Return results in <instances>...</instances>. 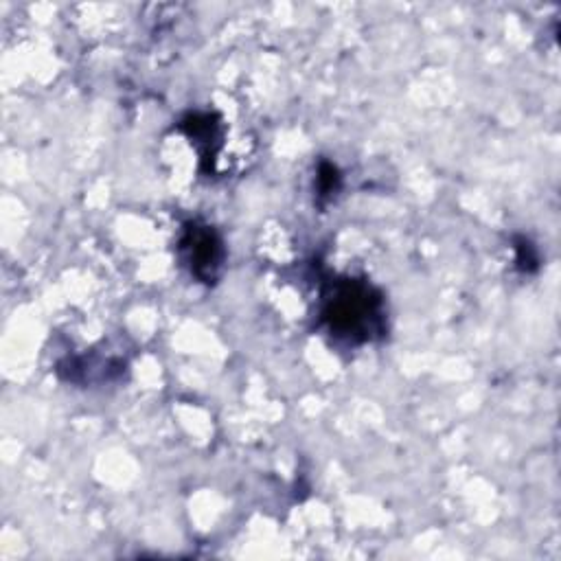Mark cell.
Wrapping results in <instances>:
<instances>
[{
    "instance_id": "obj_3",
    "label": "cell",
    "mask_w": 561,
    "mask_h": 561,
    "mask_svg": "<svg viewBox=\"0 0 561 561\" xmlns=\"http://www.w3.org/2000/svg\"><path fill=\"white\" fill-rule=\"evenodd\" d=\"M340 189V174L336 165L331 163H323L318 169V193L323 198L331 196V193H336Z\"/></svg>"
},
{
    "instance_id": "obj_2",
    "label": "cell",
    "mask_w": 561,
    "mask_h": 561,
    "mask_svg": "<svg viewBox=\"0 0 561 561\" xmlns=\"http://www.w3.org/2000/svg\"><path fill=\"white\" fill-rule=\"evenodd\" d=\"M180 253L198 281L211 285L220 279L224 266V242L209 224L189 222L180 237Z\"/></svg>"
},
{
    "instance_id": "obj_1",
    "label": "cell",
    "mask_w": 561,
    "mask_h": 561,
    "mask_svg": "<svg viewBox=\"0 0 561 561\" xmlns=\"http://www.w3.org/2000/svg\"><path fill=\"white\" fill-rule=\"evenodd\" d=\"M320 320L331 336L360 345L384 334V299L371 283L336 279L323 292Z\"/></svg>"
},
{
    "instance_id": "obj_4",
    "label": "cell",
    "mask_w": 561,
    "mask_h": 561,
    "mask_svg": "<svg viewBox=\"0 0 561 561\" xmlns=\"http://www.w3.org/2000/svg\"><path fill=\"white\" fill-rule=\"evenodd\" d=\"M518 266L526 272H531L537 268V253H535V248L526 242V239H518Z\"/></svg>"
}]
</instances>
